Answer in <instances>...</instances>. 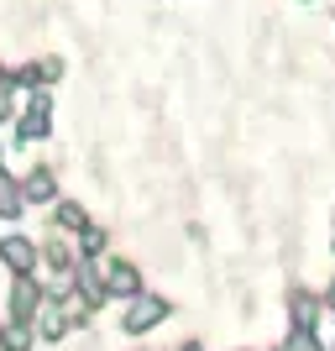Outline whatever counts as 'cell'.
<instances>
[{
  "instance_id": "7a4b0ae2",
  "label": "cell",
  "mask_w": 335,
  "mask_h": 351,
  "mask_svg": "<svg viewBox=\"0 0 335 351\" xmlns=\"http://www.w3.org/2000/svg\"><path fill=\"white\" fill-rule=\"evenodd\" d=\"M0 263L11 267V278H32V273L42 267V247L21 231H5L0 236Z\"/></svg>"
},
{
  "instance_id": "277c9868",
  "label": "cell",
  "mask_w": 335,
  "mask_h": 351,
  "mask_svg": "<svg viewBox=\"0 0 335 351\" xmlns=\"http://www.w3.org/2000/svg\"><path fill=\"white\" fill-rule=\"evenodd\" d=\"M47 132H53V100L37 89V95H32V105H27V116L16 121V142H11V147H32V142H42Z\"/></svg>"
},
{
  "instance_id": "4fadbf2b",
  "label": "cell",
  "mask_w": 335,
  "mask_h": 351,
  "mask_svg": "<svg viewBox=\"0 0 335 351\" xmlns=\"http://www.w3.org/2000/svg\"><path fill=\"white\" fill-rule=\"evenodd\" d=\"M277 351H325V346H320V330H288Z\"/></svg>"
},
{
  "instance_id": "9a60e30c",
  "label": "cell",
  "mask_w": 335,
  "mask_h": 351,
  "mask_svg": "<svg viewBox=\"0 0 335 351\" xmlns=\"http://www.w3.org/2000/svg\"><path fill=\"white\" fill-rule=\"evenodd\" d=\"M173 351H204V346H199V341H178Z\"/></svg>"
},
{
  "instance_id": "30bf717a",
  "label": "cell",
  "mask_w": 335,
  "mask_h": 351,
  "mask_svg": "<svg viewBox=\"0 0 335 351\" xmlns=\"http://www.w3.org/2000/svg\"><path fill=\"white\" fill-rule=\"evenodd\" d=\"M21 210H27L21 178H11L5 168H0V220H5V226H16V220H21Z\"/></svg>"
},
{
  "instance_id": "8992f818",
  "label": "cell",
  "mask_w": 335,
  "mask_h": 351,
  "mask_svg": "<svg viewBox=\"0 0 335 351\" xmlns=\"http://www.w3.org/2000/svg\"><path fill=\"white\" fill-rule=\"evenodd\" d=\"M325 293H314V289H293L288 293V330H320V320H325Z\"/></svg>"
},
{
  "instance_id": "ac0fdd59",
  "label": "cell",
  "mask_w": 335,
  "mask_h": 351,
  "mask_svg": "<svg viewBox=\"0 0 335 351\" xmlns=\"http://www.w3.org/2000/svg\"><path fill=\"white\" fill-rule=\"evenodd\" d=\"M330 252H335V231H330Z\"/></svg>"
},
{
  "instance_id": "52a82bcc",
  "label": "cell",
  "mask_w": 335,
  "mask_h": 351,
  "mask_svg": "<svg viewBox=\"0 0 335 351\" xmlns=\"http://www.w3.org/2000/svg\"><path fill=\"white\" fill-rule=\"evenodd\" d=\"M47 226H53L58 236H73V241H79V236H84L95 220H89V210L79 205V199H58V205L47 210Z\"/></svg>"
},
{
  "instance_id": "6da1fadb",
  "label": "cell",
  "mask_w": 335,
  "mask_h": 351,
  "mask_svg": "<svg viewBox=\"0 0 335 351\" xmlns=\"http://www.w3.org/2000/svg\"><path fill=\"white\" fill-rule=\"evenodd\" d=\"M173 315V304L162 299V293H152V289H142L136 299H126V315H121V330L126 336H147V330H158L162 320Z\"/></svg>"
},
{
  "instance_id": "7c38bea8",
  "label": "cell",
  "mask_w": 335,
  "mask_h": 351,
  "mask_svg": "<svg viewBox=\"0 0 335 351\" xmlns=\"http://www.w3.org/2000/svg\"><path fill=\"white\" fill-rule=\"evenodd\" d=\"M105 247H110V236H105L100 226H89V231L79 236V257H95V263H100V257H105Z\"/></svg>"
},
{
  "instance_id": "9c48e42d",
  "label": "cell",
  "mask_w": 335,
  "mask_h": 351,
  "mask_svg": "<svg viewBox=\"0 0 335 351\" xmlns=\"http://www.w3.org/2000/svg\"><path fill=\"white\" fill-rule=\"evenodd\" d=\"M69 330H73V315L58 304V299H53V293H47L42 315H37V341H63Z\"/></svg>"
},
{
  "instance_id": "ba28073f",
  "label": "cell",
  "mask_w": 335,
  "mask_h": 351,
  "mask_svg": "<svg viewBox=\"0 0 335 351\" xmlns=\"http://www.w3.org/2000/svg\"><path fill=\"white\" fill-rule=\"evenodd\" d=\"M21 194H27V205H58V173L53 168H32L27 178H21Z\"/></svg>"
},
{
  "instance_id": "8fae6325",
  "label": "cell",
  "mask_w": 335,
  "mask_h": 351,
  "mask_svg": "<svg viewBox=\"0 0 335 351\" xmlns=\"http://www.w3.org/2000/svg\"><path fill=\"white\" fill-rule=\"evenodd\" d=\"M0 346H5V351H32V346H37V325L5 320V325H0Z\"/></svg>"
},
{
  "instance_id": "5b68a950",
  "label": "cell",
  "mask_w": 335,
  "mask_h": 351,
  "mask_svg": "<svg viewBox=\"0 0 335 351\" xmlns=\"http://www.w3.org/2000/svg\"><path fill=\"white\" fill-rule=\"evenodd\" d=\"M105 293H110V299H136V293L147 289L142 283V267L132 263V257H105Z\"/></svg>"
},
{
  "instance_id": "e0dca14e",
  "label": "cell",
  "mask_w": 335,
  "mask_h": 351,
  "mask_svg": "<svg viewBox=\"0 0 335 351\" xmlns=\"http://www.w3.org/2000/svg\"><path fill=\"white\" fill-rule=\"evenodd\" d=\"M5 84H11V69H5V63H0V89H5Z\"/></svg>"
},
{
  "instance_id": "5bb4252c",
  "label": "cell",
  "mask_w": 335,
  "mask_h": 351,
  "mask_svg": "<svg viewBox=\"0 0 335 351\" xmlns=\"http://www.w3.org/2000/svg\"><path fill=\"white\" fill-rule=\"evenodd\" d=\"M11 116H16V100H11V84H5V89H0V126H5Z\"/></svg>"
},
{
  "instance_id": "2e32d148",
  "label": "cell",
  "mask_w": 335,
  "mask_h": 351,
  "mask_svg": "<svg viewBox=\"0 0 335 351\" xmlns=\"http://www.w3.org/2000/svg\"><path fill=\"white\" fill-rule=\"evenodd\" d=\"M325 304H330V315H335V283H330V289H325Z\"/></svg>"
},
{
  "instance_id": "3957f363",
  "label": "cell",
  "mask_w": 335,
  "mask_h": 351,
  "mask_svg": "<svg viewBox=\"0 0 335 351\" xmlns=\"http://www.w3.org/2000/svg\"><path fill=\"white\" fill-rule=\"evenodd\" d=\"M42 304H47V289L37 283V273L32 278H11V320H21V325H37V315H42Z\"/></svg>"
}]
</instances>
